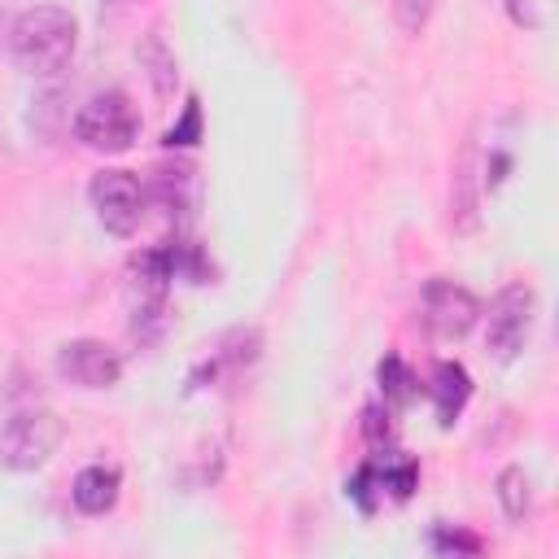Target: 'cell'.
Returning a JSON list of instances; mask_svg holds the SVG:
<instances>
[{
  "instance_id": "cell-1",
  "label": "cell",
  "mask_w": 559,
  "mask_h": 559,
  "mask_svg": "<svg viewBox=\"0 0 559 559\" xmlns=\"http://www.w3.org/2000/svg\"><path fill=\"white\" fill-rule=\"evenodd\" d=\"M9 48H13V61L35 74V79H57L70 61H74V48H79V26L66 9L57 4H35L26 9L13 31H9Z\"/></svg>"
},
{
  "instance_id": "cell-4",
  "label": "cell",
  "mask_w": 559,
  "mask_h": 559,
  "mask_svg": "<svg viewBox=\"0 0 559 559\" xmlns=\"http://www.w3.org/2000/svg\"><path fill=\"white\" fill-rule=\"evenodd\" d=\"M533 314H537V297L528 284L515 280V284L498 288V297L489 301V314H485V349L498 362H515L533 336Z\"/></svg>"
},
{
  "instance_id": "cell-16",
  "label": "cell",
  "mask_w": 559,
  "mask_h": 559,
  "mask_svg": "<svg viewBox=\"0 0 559 559\" xmlns=\"http://www.w3.org/2000/svg\"><path fill=\"white\" fill-rule=\"evenodd\" d=\"M432 550H467V555H476L480 550V537H472V533H450V528H437L432 533Z\"/></svg>"
},
{
  "instance_id": "cell-8",
  "label": "cell",
  "mask_w": 559,
  "mask_h": 559,
  "mask_svg": "<svg viewBox=\"0 0 559 559\" xmlns=\"http://www.w3.org/2000/svg\"><path fill=\"white\" fill-rule=\"evenodd\" d=\"M118 489H122V476L118 467H105V463H87L74 485H70V498L83 515H105L114 502H118Z\"/></svg>"
},
{
  "instance_id": "cell-12",
  "label": "cell",
  "mask_w": 559,
  "mask_h": 559,
  "mask_svg": "<svg viewBox=\"0 0 559 559\" xmlns=\"http://www.w3.org/2000/svg\"><path fill=\"white\" fill-rule=\"evenodd\" d=\"M380 389H384V402H393V406H406V402L419 393L411 367H406L397 354H389V358L380 362Z\"/></svg>"
},
{
  "instance_id": "cell-5",
  "label": "cell",
  "mask_w": 559,
  "mask_h": 559,
  "mask_svg": "<svg viewBox=\"0 0 559 559\" xmlns=\"http://www.w3.org/2000/svg\"><path fill=\"white\" fill-rule=\"evenodd\" d=\"M92 210L109 236H135L148 210V188L140 183L135 170H100L87 188Z\"/></svg>"
},
{
  "instance_id": "cell-13",
  "label": "cell",
  "mask_w": 559,
  "mask_h": 559,
  "mask_svg": "<svg viewBox=\"0 0 559 559\" xmlns=\"http://www.w3.org/2000/svg\"><path fill=\"white\" fill-rule=\"evenodd\" d=\"M140 61L148 66V79H153V87L166 96V92L175 87V57L166 52L162 35H148V39H144V48H140Z\"/></svg>"
},
{
  "instance_id": "cell-9",
  "label": "cell",
  "mask_w": 559,
  "mask_h": 559,
  "mask_svg": "<svg viewBox=\"0 0 559 559\" xmlns=\"http://www.w3.org/2000/svg\"><path fill=\"white\" fill-rule=\"evenodd\" d=\"M428 397L437 406V419L441 424H454V415L467 406L472 397V376L459 367V362H437L432 371V384H428Z\"/></svg>"
},
{
  "instance_id": "cell-11",
  "label": "cell",
  "mask_w": 559,
  "mask_h": 559,
  "mask_svg": "<svg viewBox=\"0 0 559 559\" xmlns=\"http://www.w3.org/2000/svg\"><path fill=\"white\" fill-rule=\"evenodd\" d=\"M498 502H502V515H507L511 524H520V520L528 515V507H533V485H528L524 467H502V472H498Z\"/></svg>"
},
{
  "instance_id": "cell-14",
  "label": "cell",
  "mask_w": 559,
  "mask_h": 559,
  "mask_svg": "<svg viewBox=\"0 0 559 559\" xmlns=\"http://www.w3.org/2000/svg\"><path fill=\"white\" fill-rule=\"evenodd\" d=\"M393 17L406 35H419L432 17V0H393Z\"/></svg>"
},
{
  "instance_id": "cell-6",
  "label": "cell",
  "mask_w": 559,
  "mask_h": 559,
  "mask_svg": "<svg viewBox=\"0 0 559 559\" xmlns=\"http://www.w3.org/2000/svg\"><path fill=\"white\" fill-rule=\"evenodd\" d=\"M419 319H424L428 336L463 341L480 319V301H476L472 288H463L454 280H428L424 293H419Z\"/></svg>"
},
{
  "instance_id": "cell-3",
  "label": "cell",
  "mask_w": 559,
  "mask_h": 559,
  "mask_svg": "<svg viewBox=\"0 0 559 559\" xmlns=\"http://www.w3.org/2000/svg\"><path fill=\"white\" fill-rule=\"evenodd\" d=\"M140 135V114L122 92H96L74 114V140L92 153H127Z\"/></svg>"
},
{
  "instance_id": "cell-2",
  "label": "cell",
  "mask_w": 559,
  "mask_h": 559,
  "mask_svg": "<svg viewBox=\"0 0 559 559\" xmlns=\"http://www.w3.org/2000/svg\"><path fill=\"white\" fill-rule=\"evenodd\" d=\"M61 419L48 406H22L0 424V467L9 472H35L44 467L61 445Z\"/></svg>"
},
{
  "instance_id": "cell-10",
  "label": "cell",
  "mask_w": 559,
  "mask_h": 559,
  "mask_svg": "<svg viewBox=\"0 0 559 559\" xmlns=\"http://www.w3.org/2000/svg\"><path fill=\"white\" fill-rule=\"evenodd\" d=\"M258 349H262V336H258V328H231L223 341H218V349L210 354V380L214 376H223V371H245L253 358H258Z\"/></svg>"
},
{
  "instance_id": "cell-15",
  "label": "cell",
  "mask_w": 559,
  "mask_h": 559,
  "mask_svg": "<svg viewBox=\"0 0 559 559\" xmlns=\"http://www.w3.org/2000/svg\"><path fill=\"white\" fill-rule=\"evenodd\" d=\"M197 135H201V109H197V100H188L183 122H175V127L166 131V144H170V148H175V144H197Z\"/></svg>"
},
{
  "instance_id": "cell-7",
  "label": "cell",
  "mask_w": 559,
  "mask_h": 559,
  "mask_svg": "<svg viewBox=\"0 0 559 559\" xmlns=\"http://www.w3.org/2000/svg\"><path fill=\"white\" fill-rule=\"evenodd\" d=\"M57 376L74 389H114L122 376V358L105 341H66L57 349Z\"/></svg>"
}]
</instances>
